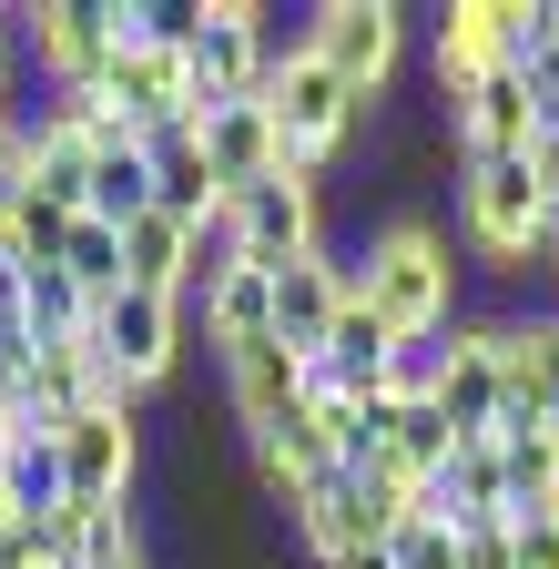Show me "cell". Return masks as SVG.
<instances>
[{
  "mask_svg": "<svg viewBox=\"0 0 559 569\" xmlns=\"http://www.w3.org/2000/svg\"><path fill=\"white\" fill-rule=\"evenodd\" d=\"M346 284H357V306L407 346V336H448L458 326V306H468V254H458V234L438 224V213H377L367 224V244L346 254Z\"/></svg>",
  "mask_w": 559,
  "mask_h": 569,
  "instance_id": "cell-1",
  "label": "cell"
},
{
  "mask_svg": "<svg viewBox=\"0 0 559 569\" xmlns=\"http://www.w3.org/2000/svg\"><path fill=\"white\" fill-rule=\"evenodd\" d=\"M254 102L274 112V142H286V163H296V173H316V183H336V163L377 132V112L346 92L306 41L274 51V71H264V92H254Z\"/></svg>",
  "mask_w": 559,
  "mask_h": 569,
  "instance_id": "cell-2",
  "label": "cell"
},
{
  "mask_svg": "<svg viewBox=\"0 0 559 569\" xmlns=\"http://www.w3.org/2000/svg\"><path fill=\"white\" fill-rule=\"evenodd\" d=\"M448 213H458V224H448L458 254H478L488 274H529L539 224H549L529 153H458V193H448Z\"/></svg>",
  "mask_w": 559,
  "mask_h": 569,
  "instance_id": "cell-3",
  "label": "cell"
},
{
  "mask_svg": "<svg viewBox=\"0 0 559 569\" xmlns=\"http://www.w3.org/2000/svg\"><path fill=\"white\" fill-rule=\"evenodd\" d=\"M183 346H193V316H183L173 296L112 284V296L92 306V356H102V377H112V397H122V407H143L153 387H173Z\"/></svg>",
  "mask_w": 559,
  "mask_h": 569,
  "instance_id": "cell-4",
  "label": "cell"
},
{
  "mask_svg": "<svg viewBox=\"0 0 559 569\" xmlns=\"http://www.w3.org/2000/svg\"><path fill=\"white\" fill-rule=\"evenodd\" d=\"M214 234H224V244H234L244 264H296V254L336 244V224H326V183H316V173H296V163H274L264 183L224 193Z\"/></svg>",
  "mask_w": 559,
  "mask_h": 569,
  "instance_id": "cell-5",
  "label": "cell"
},
{
  "mask_svg": "<svg viewBox=\"0 0 559 569\" xmlns=\"http://www.w3.org/2000/svg\"><path fill=\"white\" fill-rule=\"evenodd\" d=\"M407 31H417V21L397 11V0H316L296 41H306V51L336 71V82L367 102V112H377L387 82H397V61H407Z\"/></svg>",
  "mask_w": 559,
  "mask_h": 569,
  "instance_id": "cell-6",
  "label": "cell"
},
{
  "mask_svg": "<svg viewBox=\"0 0 559 569\" xmlns=\"http://www.w3.org/2000/svg\"><path fill=\"white\" fill-rule=\"evenodd\" d=\"M51 438H61V498L72 509H132V488H143V407H82Z\"/></svg>",
  "mask_w": 559,
  "mask_h": 569,
  "instance_id": "cell-7",
  "label": "cell"
},
{
  "mask_svg": "<svg viewBox=\"0 0 559 569\" xmlns=\"http://www.w3.org/2000/svg\"><path fill=\"white\" fill-rule=\"evenodd\" d=\"M519 11H529V0H448V11L428 21V112L448 122L478 82H488V71H509V51H519Z\"/></svg>",
  "mask_w": 559,
  "mask_h": 569,
  "instance_id": "cell-8",
  "label": "cell"
},
{
  "mask_svg": "<svg viewBox=\"0 0 559 569\" xmlns=\"http://www.w3.org/2000/svg\"><path fill=\"white\" fill-rule=\"evenodd\" d=\"M274 11L264 0H203V21H193V41H183V61H193V102H254L264 92V71H274Z\"/></svg>",
  "mask_w": 559,
  "mask_h": 569,
  "instance_id": "cell-9",
  "label": "cell"
},
{
  "mask_svg": "<svg viewBox=\"0 0 559 569\" xmlns=\"http://www.w3.org/2000/svg\"><path fill=\"white\" fill-rule=\"evenodd\" d=\"M11 41H21V82L31 92L102 82V61H112V0H31V11H11Z\"/></svg>",
  "mask_w": 559,
  "mask_h": 569,
  "instance_id": "cell-10",
  "label": "cell"
},
{
  "mask_svg": "<svg viewBox=\"0 0 559 569\" xmlns=\"http://www.w3.org/2000/svg\"><path fill=\"white\" fill-rule=\"evenodd\" d=\"M397 519H407V498H397V488H377V478H357V468H326V478L306 488V509H296L286 539L326 569V559H346V549H377Z\"/></svg>",
  "mask_w": 559,
  "mask_h": 569,
  "instance_id": "cell-11",
  "label": "cell"
},
{
  "mask_svg": "<svg viewBox=\"0 0 559 569\" xmlns=\"http://www.w3.org/2000/svg\"><path fill=\"white\" fill-rule=\"evenodd\" d=\"M438 427L448 438H488L499 427V356H488V316H458L448 326V356H438Z\"/></svg>",
  "mask_w": 559,
  "mask_h": 569,
  "instance_id": "cell-12",
  "label": "cell"
},
{
  "mask_svg": "<svg viewBox=\"0 0 559 569\" xmlns=\"http://www.w3.org/2000/svg\"><path fill=\"white\" fill-rule=\"evenodd\" d=\"M346 296H357V284H346V244H316V254H296V264H274V346L316 356Z\"/></svg>",
  "mask_w": 559,
  "mask_h": 569,
  "instance_id": "cell-13",
  "label": "cell"
},
{
  "mask_svg": "<svg viewBox=\"0 0 559 569\" xmlns=\"http://www.w3.org/2000/svg\"><path fill=\"white\" fill-rule=\"evenodd\" d=\"M306 387H316V377H306V356H296V346H274V336L224 356V417L244 427V438H264L274 417H296Z\"/></svg>",
  "mask_w": 559,
  "mask_h": 569,
  "instance_id": "cell-14",
  "label": "cell"
},
{
  "mask_svg": "<svg viewBox=\"0 0 559 569\" xmlns=\"http://www.w3.org/2000/svg\"><path fill=\"white\" fill-rule=\"evenodd\" d=\"M539 122H549V102H539V82H529V71H488V82L448 112L458 153H529V142H539Z\"/></svg>",
  "mask_w": 559,
  "mask_h": 569,
  "instance_id": "cell-15",
  "label": "cell"
},
{
  "mask_svg": "<svg viewBox=\"0 0 559 569\" xmlns=\"http://www.w3.org/2000/svg\"><path fill=\"white\" fill-rule=\"evenodd\" d=\"M193 142H203V163H214L224 193H244V183H264L274 163H286L264 102H193Z\"/></svg>",
  "mask_w": 559,
  "mask_h": 569,
  "instance_id": "cell-16",
  "label": "cell"
},
{
  "mask_svg": "<svg viewBox=\"0 0 559 569\" xmlns=\"http://www.w3.org/2000/svg\"><path fill=\"white\" fill-rule=\"evenodd\" d=\"M143 153H153V213H173V224H214L224 213V183H214V163H203V142H193V122H163V132H143Z\"/></svg>",
  "mask_w": 559,
  "mask_h": 569,
  "instance_id": "cell-17",
  "label": "cell"
},
{
  "mask_svg": "<svg viewBox=\"0 0 559 569\" xmlns=\"http://www.w3.org/2000/svg\"><path fill=\"white\" fill-rule=\"evenodd\" d=\"M193 316H203V346H214V356L264 346V336H274V264H244V254H234V264L193 296Z\"/></svg>",
  "mask_w": 559,
  "mask_h": 569,
  "instance_id": "cell-18",
  "label": "cell"
},
{
  "mask_svg": "<svg viewBox=\"0 0 559 569\" xmlns=\"http://www.w3.org/2000/svg\"><path fill=\"white\" fill-rule=\"evenodd\" d=\"M0 509H11V519H61V509H72V498H61V438L41 417H21L11 448H0Z\"/></svg>",
  "mask_w": 559,
  "mask_h": 569,
  "instance_id": "cell-19",
  "label": "cell"
},
{
  "mask_svg": "<svg viewBox=\"0 0 559 569\" xmlns=\"http://www.w3.org/2000/svg\"><path fill=\"white\" fill-rule=\"evenodd\" d=\"M122 284L193 306V224H173V213H132V224H122Z\"/></svg>",
  "mask_w": 559,
  "mask_h": 569,
  "instance_id": "cell-20",
  "label": "cell"
},
{
  "mask_svg": "<svg viewBox=\"0 0 559 569\" xmlns=\"http://www.w3.org/2000/svg\"><path fill=\"white\" fill-rule=\"evenodd\" d=\"M92 224H132V213H153V153H143V132H122V142H92V193H82Z\"/></svg>",
  "mask_w": 559,
  "mask_h": 569,
  "instance_id": "cell-21",
  "label": "cell"
},
{
  "mask_svg": "<svg viewBox=\"0 0 559 569\" xmlns=\"http://www.w3.org/2000/svg\"><path fill=\"white\" fill-rule=\"evenodd\" d=\"M438 356H448V336H407V346H387V367H377L367 407H428V397H438Z\"/></svg>",
  "mask_w": 559,
  "mask_h": 569,
  "instance_id": "cell-22",
  "label": "cell"
},
{
  "mask_svg": "<svg viewBox=\"0 0 559 569\" xmlns=\"http://www.w3.org/2000/svg\"><path fill=\"white\" fill-rule=\"evenodd\" d=\"M61 274H72L82 296L102 306L112 284H122V234H112V224H92V213H72V234H61Z\"/></svg>",
  "mask_w": 559,
  "mask_h": 569,
  "instance_id": "cell-23",
  "label": "cell"
},
{
  "mask_svg": "<svg viewBox=\"0 0 559 569\" xmlns=\"http://www.w3.org/2000/svg\"><path fill=\"white\" fill-rule=\"evenodd\" d=\"M387 559H397V569H458V519L407 509V519L387 529Z\"/></svg>",
  "mask_w": 559,
  "mask_h": 569,
  "instance_id": "cell-24",
  "label": "cell"
},
{
  "mask_svg": "<svg viewBox=\"0 0 559 569\" xmlns=\"http://www.w3.org/2000/svg\"><path fill=\"white\" fill-rule=\"evenodd\" d=\"M529 346H539V407L559 417V306H529Z\"/></svg>",
  "mask_w": 559,
  "mask_h": 569,
  "instance_id": "cell-25",
  "label": "cell"
},
{
  "mask_svg": "<svg viewBox=\"0 0 559 569\" xmlns=\"http://www.w3.org/2000/svg\"><path fill=\"white\" fill-rule=\"evenodd\" d=\"M458 569H519L509 529H499V519H478V529H458Z\"/></svg>",
  "mask_w": 559,
  "mask_h": 569,
  "instance_id": "cell-26",
  "label": "cell"
},
{
  "mask_svg": "<svg viewBox=\"0 0 559 569\" xmlns=\"http://www.w3.org/2000/svg\"><path fill=\"white\" fill-rule=\"evenodd\" d=\"M509 549H519V569H559V509L519 519V529H509Z\"/></svg>",
  "mask_w": 559,
  "mask_h": 569,
  "instance_id": "cell-27",
  "label": "cell"
},
{
  "mask_svg": "<svg viewBox=\"0 0 559 569\" xmlns=\"http://www.w3.org/2000/svg\"><path fill=\"white\" fill-rule=\"evenodd\" d=\"M529 173H539V203L559 213V112L539 122V142H529Z\"/></svg>",
  "mask_w": 559,
  "mask_h": 569,
  "instance_id": "cell-28",
  "label": "cell"
},
{
  "mask_svg": "<svg viewBox=\"0 0 559 569\" xmlns=\"http://www.w3.org/2000/svg\"><path fill=\"white\" fill-rule=\"evenodd\" d=\"M0 336H21V264H0Z\"/></svg>",
  "mask_w": 559,
  "mask_h": 569,
  "instance_id": "cell-29",
  "label": "cell"
},
{
  "mask_svg": "<svg viewBox=\"0 0 559 569\" xmlns=\"http://www.w3.org/2000/svg\"><path fill=\"white\" fill-rule=\"evenodd\" d=\"M0 82H21V41H11V0H0Z\"/></svg>",
  "mask_w": 559,
  "mask_h": 569,
  "instance_id": "cell-30",
  "label": "cell"
},
{
  "mask_svg": "<svg viewBox=\"0 0 559 569\" xmlns=\"http://www.w3.org/2000/svg\"><path fill=\"white\" fill-rule=\"evenodd\" d=\"M326 569H397V559H387V539H377V549H346V559H326Z\"/></svg>",
  "mask_w": 559,
  "mask_h": 569,
  "instance_id": "cell-31",
  "label": "cell"
},
{
  "mask_svg": "<svg viewBox=\"0 0 559 569\" xmlns=\"http://www.w3.org/2000/svg\"><path fill=\"white\" fill-rule=\"evenodd\" d=\"M11 427H21V407H0V448H11Z\"/></svg>",
  "mask_w": 559,
  "mask_h": 569,
  "instance_id": "cell-32",
  "label": "cell"
},
{
  "mask_svg": "<svg viewBox=\"0 0 559 569\" xmlns=\"http://www.w3.org/2000/svg\"><path fill=\"white\" fill-rule=\"evenodd\" d=\"M143 569H153V559H143Z\"/></svg>",
  "mask_w": 559,
  "mask_h": 569,
  "instance_id": "cell-33",
  "label": "cell"
}]
</instances>
